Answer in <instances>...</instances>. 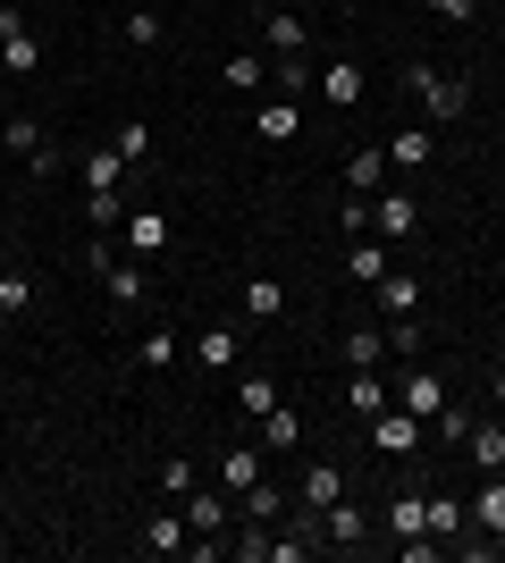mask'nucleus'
<instances>
[{"instance_id": "f257e3e1", "label": "nucleus", "mask_w": 505, "mask_h": 563, "mask_svg": "<svg viewBox=\"0 0 505 563\" xmlns=\"http://www.w3.org/2000/svg\"><path fill=\"white\" fill-rule=\"evenodd\" d=\"M405 85L421 93V110H430V126H455L463 110H472V76H447L438 59H405Z\"/></svg>"}, {"instance_id": "f03ea898", "label": "nucleus", "mask_w": 505, "mask_h": 563, "mask_svg": "<svg viewBox=\"0 0 505 563\" xmlns=\"http://www.w3.org/2000/svg\"><path fill=\"white\" fill-rule=\"evenodd\" d=\"M396 404H405L413 421L430 429L447 404H455V387H447V371H430V362H405V378H396Z\"/></svg>"}, {"instance_id": "7ed1b4c3", "label": "nucleus", "mask_w": 505, "mask_h": 563, "mask_svg": "<svg viewBox=\"0 0 505 563\" xmlns=\"http://www.w3.org/2000/svg\"><path fill=\"white\" fill-rule=\"evenodd\" d=\"M371 454H380V463H413V454H421V421H413L405 404H387V412H371Z\"/></svg>"}, {"instance_id": "20e7f679", "label": "nucleus", "mask_w": 505, "mask_h": 563, "mask_svg": "<svg viewBox=\"0 0 505 563\" xmlns=\"http://www.w3.org/2000/svg\"><path fill=\"white\" fill-rule=\"evenodd\" d=\"M371 235L380 244H413L421 235V194H371Z\"/></svg>"}, {"instance_id": "39448f33", "label": "nucleus", "mask_w": 505, "mask_h": 563, "mask_svg": "<svg viewBox=\"0 0 505 563\" xmlns=\"http://www.w3.org/2000/svg\"><path fill=\"white\" fill-rule=\"evenodd\" d=\"M371 303H380V320H421V278H413V269H387V278L371 286Z\"/></svg>"}, {"instance_id": "423d86ee", "label": "nucleus", "mask_w": 505, "mask_h": 563, "mask_svg": "<svg viewBox=\"0 0 505 563\" xmlns=\"http://www.w3.org/2000/svg\"><path fill=\"white\" fill-rule=\"evenodd\" d=\"M228 505H237L228 488H186V505H177V514H186L194 539H219V530H228Z\"/></svg>"}, {"instance_id": "0eeeda50", "label": "nucleus", "mask_w": 505, "mask_h": 563, "mask_svg": "<svg viewBox=\"0 0 505 563\" xmlns=\"http://www.w3.org/2000/svg\"><path fill=\"white\" fill-rule=\"evenodd\" d=\"M262 43H270V59H312V25L295 18V9H270Z\"/></svg>"}, {"instance_id": "6e6552de", "label": "nucleus", "mask_w": 505, "mask_h": 563, "mask_svg": "<svg viewBox=\"0 0 505 563\" xmlns=\"http://www.w3.org/2000/svg\"><path fill=\"white\" fill-rule=\"evenodd\" d=\"M237 353H244V329H237V320H211V329L194 336V362H202V371H237Z\"/></svg>"}, {"instance_id": "1a4fd4ad", "label": "nucleus", "mask_w": 505, "mask_h": 563, "mask_svg": "<svg viewBox=\"0 0 505 563\" xmlns=\"http://www.w3.org/2000/svg\"><path fill=\"white\" fill-rule=\"evenodd\" d=\"M380 362H387V320L371 311V320L345 329V371H380Z\"/></svg>"}, {"instance_id": "9d476101", "label": "nucleus", "mask_w": 505, "mask_h": 563, "mask_svg": "<svg viewBox=\"0 0 505 563\" xmlns=\"http://www.w3.org/2000/svg\"><path fill=\"white\" fill-rule=\"evenodd\" d=\"M320 539H329V547H362V539H371V514H362V505H345V496H337V505H320Z\"/></svg>"}, {"instance_id": "9b49d317", "label": "nucleus", "mask_w": 505, "mask_h": 563, "mask_svg": "<svg viewBox=\"0 0 505 563\" xmlns=\"http://www.w3.org/2000/svg\"><path fill=\"white\" fill-rule=\"evenodd\" d=\"M253 135H262V143H295V135H304V101H295V93L262 101V110H253Z\"/></svg>"}, {"instance_id": "f8f14e48", "label": "nucleus", "mask_w": 505, "mask_h": 563, "mask_svg": "<svg viewBox=\"0 0 505 563\" xmlns=\"http://www.w3.org/2000/svg\"><path fill=\"white\" fill-rule=\"evenodd\" d=\"M430 161H438V135H430V126H405V135H387V168H405V177H421Z\"/></svg>"}, {"instance_id": "ddd939ff", "label": "nucleus", "mask_w": 505, "mask_h": 563, "mask_svg": "<svg viewBox=\"0 0 505 563\" xmlns=\"http://www.w3.org/2000/svg\"><path fill=\"white\" fill-rule=\"evenodd\" d=\"M320 101L329 110H362V59H329L320 68Z\"/></svg>"}, {"instance_id": "4468645a", "label": "nucleus", "mask_w": 505, "mask_h": 563, "mask_svg": "<svg viewBox=\"0 0 505 563\" xmlns=\"http://www.w3.org/2000/svg\"><path fill=\"white\" fill-rule=\"evenodd\" d=\"M262 471H270V454H262V446H228V454H219V488L244 496L253 479H262Z\"/></svg>"}, {"instance_id": "2eb2a0df", "label": "nucleus", "mask_w": 505, "mask_h": 563, "mask_svg": "<svg viewBox=\"0 0 505 563\" xmlns=\"http://www.w3.org/2000/svg\"><path fill=\"white\" fill-rule=\"evenodd\" d=\"M387 378L380 371H345V412H354V421H371V412H387Z\"/></svg>"}, {"instance_id": "dca6fc26", "label": "nucleus", "mask_w": 505, "mask_h": 563, "mask_svg": "<svg viewBox=\"0 0 505 563\" xmlns=\"http://www.w3.org/2000/svg\"><path fill=\"white\" fill-rule=\"evenodd\" d=\"M161 244H168V211H152V202H144V211H127V253L152 261Z\"/></svg>"}, {"instance_id": "f3484780", "label": "nucleus", "mask_w": 505, "mask_h": 563, "mask_svg": "<svg viewBox=\"0 0 505 563\" xmlns=\"http://www.w3.org/2000/svg\"><path fill=\"white\" fill-rule=\"evenodd\" d=\"M244 320H253V329L287 320V286H278V278H244Z\"/></svg>"}, {"instance_id": "a211bd4d", "label": "nucleus", "mask_w": 505, "mask_h": 563, "mask_svg": "<svg viewBox=\"0 0 505 563\" xmlns=\"http://www.w3.org/2000/svg\"><path fill=\"white\" fill-rule=\"evenodd\" d=\"M101 295H110V303H119V311H135V303H144V295H152V278H144V269H135V261H110V269H101Z\"/></svg>"}, {"instance_id": "6ab92c4d", "label": "nucleus", "mask_w": 505, "mask_h": 563, "mask_svg": "<svg viewBox=\"0 0 505 563\" xmlns=\"http://www.w3.org/2000/svg\"><path fill=\"white\" fill-rule=\"evenodd\" d=\"M463 454H472V471H505V412H497V421H472Z\"/></svg>"}, {"instance_id": "aec40b11", "label": "nucleus", "mask_w": 505, "mask_h": 563, "mask_svg": "<svg viewBox=\"0 0 505 563\" xmlns=\"http://www.w3.org/2000/svg\"><path fill=\"white\" fill-rule=\"evenodd\" d=\"M85 194H119V177H127V161H119V143H94V152H85Z\"/></svg>"}, {"instance_id": "412c9836", "label": "nucleus", "mask_w": 505, "mask_h": 563, "mask_svg": "<svg viewBox=\"0 0 505 563\" xmlns=\"http://www.w3.org/2000/svg\"><path fill=\"white\" fill-rule=\"evenodd\" d=\"M345 278H354V286L387 278V244H380V235H354V244H345Z\"/></svg>"}, {"instance_id": "4be33fe9", "label": "nucleus", "mask_w": 505, "mask_h": 563, "mask_svg": "<svg viewBox=\"0 0 505 563\" xmlns=\"http://www.w3.org/2000/svg\"><path fill=\"white\" fill-rule=\"evenodd\" d=\"M380 186H387V143H362L345 161V194H380Z\"/></svg>"}, {"instance_id": "5701e85b", "label": "nucleus", "mask_w": 505, "mask_h": 563, "mask_svg": "<svg viewBox=\"0 0 505 563\" xmlns=\"http://www.w3.org/2000/svg\"><path fill=\"white\" fill-rule=\"evenodd\" d=\"M135 547H144V555H186V514H177V505H168V514H152Z\"/></svg>"}, {"instance_id": "b1692460", "label": "nucleus", "mask_w": 505, "mask_h": 563, "mask_svg": "<svg viewBox=\"0 0 505 563\" xmlns=\"http://www.w3.org/2000/svg\"><path fill=\"white\" fill-rule=\"evenodd\" d=\"M421 530H430V496H387V539H421Z\"/></svg>"}, {"instance_id": "393cba45", "label": "nucleus", "mask_w": 505, "mask_h": 563, "mask_svg": "<svg viewBox=\"0 0 505 563\" xmlns=\"http://www.w3.org/2000/svg\"><path fill=\"white\" fill-rule=\"evenodd\" d=\"M472 521L488 539H505V471H481V496H472Z\"/></svg>"}, {"instance_id": "a878e982", "label": "nucleus", "mask_w": 505, "mask_h": 563, "mask_svg": "<svg viewBox=\"0 0 505 563\" xmlns=\"http://www.w3.org/2000/svg\"><path fill=\"white\" fill-rule=\"evenodd\" d=\"M219 85H228V93H262L270 59H262V51H237V59H219Z\"/></svg>"}, {"instance_id": "bb28decb", "label": "nucleus", "mask_w": 505, "mask_h": 563, "mask_svg": "<svg viewBox=\"0 0 505 563\" xmlns=\"http://www.w3.org/2000/svg\"><path fill=\"white\" fill-rule=\"evenodd\" d=\"M295 446H304V421H295L287 404H270L262 412V454H295Z\"/></svg>"}, {"instance_id": "cd10ccee", "label": "nucleus", "mask_w": 505, "mask_h": 563, "mask_svg": "<svg viewBox=\"0 0 505 563\" xmlns=\"http://www.w3.org/2000/svg\"><path fill=\"white\" fill-rule=\"evenodd\" d=\"M270 404H278V378H270V371H244L237 378V412H244V421H262Z\"/></svg>"}, {"instance_id": "c85d7f7f", "label": "nucleus", "mask_w": 505, "mask_h": 563, "mask_svg": "<svg viewBox=\"0 0 505 563\" xmlns=\"http://www.w3.org/2000/svg\"><path fill=\"white\" fill-rule=\"evenodd\" d=\"M337 496H345V471H337V463L304 471V514H320V505H337Z\"/></svg>"}, {"instance_id": "c756f323", "label": "nucleus", "mask_w": 505, "mask_h": 563, "mask_svg": "<svg viewBox=\"0 0 505 563\" xmlns=\"http://www.w3.org/2000/svg\"><path fill=\"white\" fill-rule=\"evenodd\" d=\"M472 530V505H455V496H430V539L447 547V539H463Z\"/></svg>"}, {"instance_id": "7c9ffc66", "label": "nucleus", "mask_w": 505, "mask_h": 563, "mask_svg": "<svg viewBox=\"0 0 505 563\" xmlns=\"http://www.w3.org/2000/svg\"><path fill=\"white\" fill-rule=\"evenodd\" d=\"M237 514H244V521H278V514H287V496L270 488V479H253V488L237 496Z\"/></svg>"}, {"instance_id": "2f4dec72", "label": "nucleus", "mask_w": 505, "mask_h": 563, "mask_svg": "<svg viewBox=\"0 0 505 563\" xmlns=\"http://www.w3.org/2000/svg\"><path fill=\"white\" fill-rule=\"evenodd\" d=\"M0 143H9V161H34V152H43V126H34V118H0Z\"/></svg>"}, {"instance_id": "473e14b6", "label": "nucleus", "mask_w": 505, "mask_h": 563, "mask_svg": "<svg viewBox=\"0 0 505 563\" xmlns=\"http://www.w3.org/2000/svg\"><path fill=\"white\" fill-rule=\"evenodd\" d=\"M135 362H144V371H168V362H177V329H144L135 336Z\"/></svg>"}, {"instance_id": "72a5a7b5", "label": "nucleus", "mask_w": 505, "mask_h": 563, "mask_svg": "<svg viewBox=\"0 0 505 563\" xmlns=\"http://www.w3.org/2000/svg\"><path fill=\"white\" fill-rule=\"evenodd\" d=\"M110 143H119V161H127V168H144V161H152V126H144V118H127Z\"/></svg>"}, {"instance_id": "f704fd0d", "label": "nucleus", "mask_w": 505, "mask_h": 563, "mask_svg": "<svg viewBox=\"0 0 505 563\" xmlns=\"http://www.w3.org/2000/svg\"><path fill=\"white\" fill-rule=\"evenodd\" d=\"M25 303H34V278H25V269H0V320H18Z\"/></svg>"}, {"instance_id": "c9c22d12", "label": "nucleus", "mask_w": 505, "mask_h": 563, "mask_svg": "<svg viewBox=\"0 0 505 563\" xmlns=\"http://www.w3.org/2000/svg\"><path fill=\"white\" fill-rule=\"evenodd\" d=\"M472 421H481V412H472V404H447V412H438V438H447V446H463V438H472Z\"/></svg>"}, {"instance_id": "e433bc0d", "label": "nucleus", "mask_w": 505, "mask_h": 563, "mask_svg": "<svg viewBox=\"0 0 505 563\" xmlns=\"http://www.w3.org/2000/svg\"><path fill=\"white\" fill-rule=\"evenodd\" d=\"M0 68H9V76L43 68V43H34V34H18V43H0Z\"/></svg>"}, {"instance_id": "4c0bfd02", "label": "nucleus", "mask_w": 505, "mask_h": 563, "mask_svg": "<svg viewBox=\"0 0 505 563\" xmlns=\"http://www.w3.org/2000/svg\"><path fill=\"white\" fill-rule=\"evenodd\" d=\"M387 353H396V362H421V320H387Z\"/></svg>"}, {"instance_id": "58836bf2", "label": "nucleus", "mask_w": 505, "mask_h": 563, "mask_svg": "<svg viewBox=\"0 0 505 563\" xmlns=\"http://www.w3.org/2000/svg\"><path fill=\"white\" fill-rule=\"evenodd\" d=\"M152 479H161V496H168V505H186V488H194V463L177 454V463H161Z\"/></svg>"}, {"instance_id": "ea45409f", "label": "nucleus", "mask_w": 505, "mask_h": 563, "mask_svg": "<svg viewBox=\"0 0 505 563\" xmlns=\"http://www.w3.org/2000/svg\"><path fill=\"white\" fill-rule=\"evenodd\" d=\"M119 211H127L119 194H85V219H94V235H110V228H119Z\"/></svg>"}, {"instance_id": "a19ab883", "label": "nucleus", "mask_w": 505, "mask_h": 563, "mask_svg": "<svg viewBox=\"0 0 505 563\" xmlns=\"http://www.w3.org/2000/svg\"><path fill=\"white\" fill-rule=\"evenodd\" d=\"M127 43L152 51V43H161V18H152V9H127Z\"/></svg>"}, {"instance_id": "79ce46f5", "label": "nucleus", "mask_w": 505, "mask_h": 563, "mask_svg": "<svg viewBox=\"0 0 505 563\" xmlns=\"http://www.w3.org/2000/svg\"><path fill=\"white\" fill-rule=\"evenodd\" d=\"M312 555V539H304V530H278V539H270V563H304Z\"/></svg>"}, {"instance_id": "37998d69", "label": "nucleus", "mask_w": 505, "mask_h": 563, "mask_svg": "<svg viewBox=\"0 0 505 563\" xmlns=\"http://www.w3.org/2000/svg\"><path fill=\"white\" fill-rule=\"evenodd\" d=\"M337 228H345V235H371V194H354V202L337 211Z\"/></svg>"}, {"instance_id": "c03bdc74", "label": "nucleus", "mask_w": 505, "mask_h": 563, "mask_svg": "<svg viewBox=\"0 0 505 563\" xmlns=\"http://www.w3.org/2000/svg\"><path fill=\"white\" fill-rule=\"evenodd\" d=\"M421 9H430V18H447V25H472V9H481V0H421Z\"/></svg>"}, {"instance_id": "a18cd8bd", "label": "nucleus", "mask_w": 505, "mask_h": 563, "mask_svg": "<svg viewBox=\"0 0 505 563\" xmlns=\"http://www.w3.org/2000/svg\"><path fill=\"white\" fill-rule=\"evenodd\" d=\"M25 34V18H18V0H0V43H18Z\"/></svg>"}, {"instance_id": "49530a36", "label": "nucleus", "mask_w": 505, "mask_h": 563, "mask_svg": "<svg viewBox=\"0 0 505 563\" xmlns=\"http://www.w3.org/2000/svg\"><path fill=\"white\" fill-rule=\"evenodd\" d=\"M488 404H497V412H505V362H497V371H488Z\"/></svg>"}, {"instance_id": "de8ad7c7", "label": "nucleus", "mask_w": 505, "mask_h": 563, "mask_svg": "<svg viewBox=\"0 0 505 563\" xmlns=\"http://www.w3.org/2000/svg\"><path fill=\"white\" fill-rule=\"evenodd\" d=\"M0 161H9V143H0Z\"/></svg>"}, {"instance_id": "09e8293b", "label": "nucleus", "mask_w": 505, "mask_h": 563, "mask_svg": "<svg viewBox=\"0 0 505 563\" xmlns=\"http://www.w3.org/2000/svg\"><path fill=\"white\" fill-rule=\"evenodd\" d=\"M0 269H9V261H0Z\"/></svg>"}]
</instances>
